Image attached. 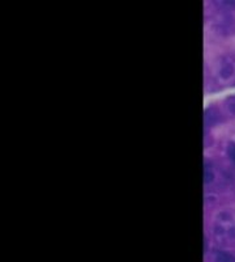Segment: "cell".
I'll return each instance as SVG.
<instances>
[{"mask_svg": "<svg viewBox=\"0 0 235 262\" xmlns=\"http://www.w3.org/2000/svg\"><path fill=\"white\" fill-rule=\"evenodd\" d=\"M217 74L218 79L221 80H229L235 75V64L231 58H223L217 64Z\"/></svg>", "mask_w": 235, "mask_h": 262, "instance_id": "7a4b0ae2", "label": "cell"}, {"mask_svg": "<svg viewBox=\"0 0 235 262\" xmlns=\"http://www.w3.org/2000/svg\"><path fill=\"white\" fill-rule=\"evenodd\" d=\"M216 262H235V257L226 252H218L216 254Z\"/></svg>", "mask_w": 235, "mask_h": 262, "instance_id": "3957f363", "label": "cell"}, {"mask_svg": "<svg viewBox=\"0 0 235 262\" xmlns=\"http://www.w3.org/2000/svg\"><path fill=\"white\" fill-rule=\"evenodd\" d=\"M216 242L221 245L235 244V212L223 210L216 216L213 228Z\"/></svg>", "mask_w": 235, "mask_h": 262, "instance_id": "6da1fadb", "label": "cell"}, {"mask_svg": "<svg viewBox=\"0 0 235 262\" xmlns=\"http://www.w3.org/2000/svg\"><path fill=\"white\" fill-rule=\"evenodd\" d=\"M227 154H229L230 158L235 161V144H230L229 148H227Z\"/></svg>", "mask_w": 235, "mask_h": 262, "instance_id": "277c9868", "label": "cell"}]
</instances>
